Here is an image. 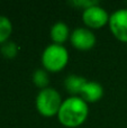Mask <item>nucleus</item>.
Here are the masks:
<instances>
[{"label": "nucleus", "instance_id": "1", "mask_svg": "<svg viewBox=\"0 0 127 128\" xmlns=\"http://www.w3.org/2000/svg\"><path fill=\"white\" fill-rule=\"evenodd\" d=\"M89 114L88 104L81 97H69L63 100L58 112V122L66 128H76L86 122Z\"/></svg>", "mask_w": 127, "mask_h": 128}, {"label": "nucleus", "instance_id": "2", "mask_svg": "<svg viewBox=\"0 0 127 128\" xmlns=\"http://www.w3.org/2000/svg\"><path fill=\"white\" fill-rule=\"evenodd\" d=\"M63 100L58 91L54 88L42 89L36 96L35 104L37 111L44 117H53L58 115Z\"/></svg>", "mask_w": 127, "mask_h": 128}, {"label": "nucleus", "instance_id": "3", "mask_svg": "<svg viewBox=\"0 0 127 128\" xmlns=\"http://www.w3.org/2000/svg\"><path fill=\"white\" fill-rule=\"evenodd\" d=\"M69 62V52L63 45L51 44L43 51L42 64L48 72H60Z\"/></svg>", "mask_w": 127, "mask_h": 128}, {"label": "nucleus", "instance_id": "4", "mask_svg": "<svg viewBox=\"0 0 127 128\" xmlns=\"http://www.w3.org/2000/svg\"><path fill=\"white\" fill-rule=\"evenodd\" d=\"M108 12L105 8L100 7L99 4L92 6L90 8H87L82 12V20L89 29H99L109 22Z\"/></svg>", "mask_w": 127, "mask_h": 128}, {"label": "nucleus", "instance_id": "5", "mask_svg": "<svg viewBox=\"0 0 127 128\" xmlns=\"http://www.w3.org/2000/svg\"><path fill=\"white\" fill-rule=\"evenodd\" d=\"M109 28L115 38L127 43V9H118L109 17Z\"/></svg>", "mask_w": 127, "mask_h": 128}, {"label": "nucleus", "instance_id": "6", "mask_svg": "<svg viewBox=\"0 0 127 128\" xmlns=\"http://www.w3.org/2000/svg\"><path fill=\"white\" fill-rule=\"evenodd\" d=\"M70 40L73 47L80 51H88L91 50L96 45V36L91 29L86 27H78L70 35Z\"/></svg>", "mask_w": 127, "mask_h": 128}, {"label": "nucleus", "instance_id": "7", "mask_svg": "<svg viewBox=\"0 0 127 128\" xmlns=\"http://www.w3.org/2000/svg\"><path fill=\"white\" fill-rule=\"evenodd\" d=\"M80 96L87 104L88 102L94 104V102L99 101L102 98L104 88L100 83L96 81H87V83L84 84V86L81 90Z\"/></svg>", "mask_w": 127, "mask_h": 128}, {"label": "nucleus", "instance_id": "8", "mask_svg": "<svg viewBox=\"0 0 127 128\" xmlns=\"http://www.w3.org/2000/svg\"><path fill=\"white\" fill-rule=\"evenodd\" d=\"M50 35H51V40H53L54 44L62 45L63 43L70 37L71 34H70L69 26H68L65 22H58L52 26Z\"/></svg>", "mask_w": 127, "mask_h": 128}, {"label": "nucleus", "instance_id": "9", "mask_svg": "<svg viewBox=\"0 0 127 128\" xmlns=\"http://www.w3.org/2000/svg\"><path fill=\"white\" fill-rule=\"evenodd\" d=\"M87 81L88 80L84 79L83 76L76 75V74H70L64 80V88L66 89V91L69 93L76 97V94L81 93V90L84 86V84L87 83Z\"/></svg>", "mask_w": 127, "mask_h": 128}, {"label": "nucleus", "instance_id": "10", "mask_svg": "<svg viewBox=\"0 0 127 128\" xmlns=\"http://www.w3.org/2000/svg\"><path fill=\"white\" fill-rule=\"evenodd\" d=\"M12 33V24L8 17L0 15V44L8 42Z\"/></svg>", "mask_w": 127, "mask_h": 128}, {"label": "nucleus", "instance_id": "11", "mask_svg": "<svg viewBox=\"0 0 127 128\" xmlns=\"http://www.w3.org/2000/svg\"><path fill=\"white\" fill-rule=\"evenodd\" d=\"M33 82L36 86L42 90V89L47 88L50 83V78L47 74V71L44 68H38L33 73Z\"/></svg>", "mask_w": 127, "mask_h": 128}, {"label": "nucleus", "instance_id": "12", "mask_svg": "<svg viewBox=\"0 0 127 128\" xmlns=\"http://www.w3.org/2000/svg\"><path fill=\"white\" fill-rule=\"evenodd\" d=\"M0 53L2 54V56L6 58H16L18 53V46L15 42H11V40H8V42L4 43L0 47Z\"/></svg>", "mask_w": 127, "mask_h": 128}, {"label": "nucleus", "instance_id": "13", "mask_svg": "<svg viewBox=\"0 0 127 128\" xmlns=\"http://www.w3.org/2000/svg\"><path fill=\"white\" fill-rule=\"evenodd\" d=\"M70 4H71L72 6L82 8L83 10H84V9L90 8V7H92V6L99 4V2L98 1H92V0H73V1H71Z\"/></svg>", "mask_w": 127, "mask_h": 128}]
</instances>
